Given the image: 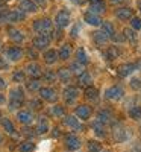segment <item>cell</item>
<instances>
[{
    "label": "cell",
    "mask_w": 141,
    "mask_h": 152,
    "mask_svg": "<svg viewBox=\"0 0 141 152\" xmlns=\"http://www.w3.org/2000/svg\"><path fill=\"white\" fill-rule=\"evenodd\" d=\"M23 99H24V94H23V90L20 87H15L9 91V108L11 110H15L18 108L21 104H23Z\"/></svg>",
    "instance_id": "6da1fadb"
},
{
    "label": "cell",
    "mask_w": 141,
    "mask_h": 152,
    "mask_svg": "<svg viewBox=\"0 0 141 152\" xmlns=\"http://www.w3.org/2000/svg\"><path fill=\"white\" fill-rule=\"evenodd\" d=\"M124 96V91L123 88L118 87V85H112V87H108L105 90V97L109 99V100H114V102H117V100L123 99Z\"/></svg>",
    "instance_id": "7a4b0ae2"
},
{
    "label": "cell",
    "mask_w": 141,
    "mask_h": 152,
    "mask_svg": "<svg viewBox=\"0 0 141 152\" xmlns=\"http://www.w3.org/2000/svg\"><path fill=\"white\" fill-rule=\"evenodd\" d=\"M65 146L68 151H78L82 146V140L76 134H70L65 137Z\"/></svg>",
    "instance_id": "3957f363"
},
{
    "label": "cell",
    "mask_w": 141,
    "mask_h": 152,
    "mask_svg": "<svg viewBox=\"0 0 141 152\" xmlns=\"http://www.w3.org/2000/svg\"><path fill=\"white\" fill-rule=\"evenodd\" d=\"M21 56H23V50L20 47H9L6 52H5V59H8L11 62L20 61Z\"/></svg>",
    "instance_id": "277c9868"
},
{
    "label": "cell",
    "mask_w": 141,
    "mask_h": 152,
    "mask_svg": "<svg viewBox=\"0 0 141 152\" xmlns=\"http://www.w3.org/2000/svg\"><path fill=\"white\" fill-rule=\"evenodd\" d=\"M40 96H41V99L47 100V102H56V99H58L56 91L53 90V88H50V87L40 88Z\"/></svg>",
    "instance_id": "5b68a950"
},
{
    "label": "cell",
    "mask_w": 141,
    "mask_h": 152,
    "mask_svg": "<svg viewBox=\"0 0 141 152\" xmlns=\"http://www.w3.org/2000/svg\"><path fill=\"white\" fill-rule=\"evenodd\" d=\"M64 125L70 128L71 131H81L82 129V123H81V119H78L76 116H67L64 119Z\"/></svg>",
    "instance_id": "8992f818"
},
{
    "label": "cell",
    "mask_w": 141,
    "mask_h": 152,
    "mask_svg": "<svg viewBox=\"0 0 141 152\" xmlns=\"http://www.w3.org/2000/svg\"><path fill=\"white\" fill-rule=\"evenodd\" d=\"M50 28H52V21L49 18L36 20L33 23V31H36L38 34H46V31H50Z\"/></svg>",
    "instance_id": "52a82bcc"
},
{
    "label": "cell",
    "mask_w": 141,
    "mask_h": 152,
    "mask_svg": "<svg viewBox=\"0 0 141 152\" xmlns=\"http://www.w3.org/2000/svg\"><path fill=\"white\" fill-rule=\"evenodd\" d=\"M91 108H89L88 105H79L78 108L74 110V116L81 119V120H88L89 117H91Z\"/></svg>",
    "instance_id": "ba28073f"
},
{
    "label": "cell",
    "mask_w": 141,
    "mask_h": 152,
    "mask_svg": "<svg viewBox=\"0 0 141 152\" xmlns=\"http://www.w3.org/2000/svg\"><path fill=\"white\" fill-rule=\"evenodd\" d=\"M112 135H114V140L118 142V143H123L126 138H127L126 129L123 128L121 125H114V128H112Z\"/></svg>",
    "instance_id": "9c48e42d"
},
{
    "label": "cell",
    "mask_w": 141,
    "mask_h": 152,
    "mask_svg": "<svg viewBox=\"0 0 141 152\" xmlns=\"http://www.w3.org/2000/svg\"><path fill=\"white\" fill-rule=\"evenodd\" d=\"M55 23L58 24L59 28H65L70 24V14L67 11H59L56 17H55Z\"/></svg>",
    "instance_id": "30bf717a"
},
{
    "label": "cell",
    "mask_w": 141,
    "mask_h": 152,
    "mask_svg": "<svg viewBox=\"0 0 141 152\" xmlns=\"http://www.w3.org/2000/svg\"><path fill=\"white\" fill-rule=\"evenodd\" d=\"M49 44H50V38L47 37V34H40L33 40V46L36 49H46Z\"/></svg>",
    "instance_id": "8fae6325"
},
{
    "label": "cell",
    "mask_w": 141,
    "mask_h": 152,
    "mask_svg": "<svg viewBox=\"0 0 141 152\" xmlns=\"http://www.w3.org/2000/svg\"><path fill=\"white\" fill-rule=\"evenodd\" d=\"M91 128H93V132L97 135V137H100V138H105L106 137V131H105V123H102L99 119H96L94 122H93V125H91Z\"/></svg>",
    "instance_id": "7c38bea8"
},
{
    "label": "cell",
    "mask_w": 141,
    "mask_h": 152,
    "mask_svg": "<svg viewBox=\"0 0 141 152\" xmlns=\"http://www.w3.org/2000/svg\"><path fill=\"white\" fill-rule=\"evenodd\" d=\"M17 119L23 125H31L33 122V116H32L31 111H18L17 113Z\"/></svg>",
    "instance_id": "4fadbf2b"
},
{
    "label": "cell",
    "mask_w": 141,
    "mask_h": 152,
    "mask_svg": "<svg viewBox=\"0 0 141 152\" xmlns=\"http://www.w3.org/2000/svg\"><path fill=\"white\" fill-rule=\"evenodd\" d=\"M50 129V125H49V120L46 117H40L38 119V123H36V134H46L49 132Z\"/></svg>",
    "instance_id": "5bb4252c"
},
{
    "label": "cell",
    "mask_w": 141,
    "mask_h": 152,
    "mask_svg": "<svg viewBox=\"0 0 141 152\" xmlns=\"http://www.w3.org/2000/svg\"><path fill=\"white\" fill-rule=\"evenodd\" d=\"M78 96H79V91L76 90V88H73V87H70V88H67L65 91H64V97H65V100L68 104H73L76 99H78Z\"/></svg>",
    "instance_id": "9a60e30c"
},
{
    "label": "cell",
    "mask_w": 141,
    "mask_h": 152,
    "mask_svg": "<svg viewBox=\"0 0 141 152\" xmlns=\"http://www.w3.org/2000/svg\"><path fill=\"white\" fill-rule=\"evenodd\" d=\"M23 18H24V11H21V9L11 11L8 14V21H11V23H17V21L23 20Z\"/></svg>",
    "instance_id": "2e32d148"
},
{
    "label": "cell",
    "mask_w": 141,
    "mask_h": 152,
    "mask_svg": "<svg viewBox=\"0 0 141 152\" xmlns=\"http://www.w3.org/2000/svg\"><path fill=\"white\" fill-rule=\"evenodd\" d=\"M20 9L24 11V12H36V5L33 0H23L21 5H20Z\"/></svg>",
    "instance_id": "e0dca14e"
},
{
    "label": "cell",
    "mask_w": 141,
    "mask_h": 152,
    "mask_svg": "<svg viewBox=\"0 0 141 152\" xmlns=\"http://www.w3.org/2000/svg\"><path fill=\"white\" fill-rule=\"evenodd\" d=\"M85 21L88 24H91V26H100L102 24V20L99 18V15L93 14V12H86L85 14Z\"/></svg>",
    "instance_id": "ac0fdd59"
},
{
    "label": "cell",
    "mask_w": 141,
    "mask_h": 152,
    "mask_svg": "<svg viewBox=\"0 0 141 152\" xmlns=\"http://www.w3.org/2000/svg\"><path fill=\"white\" fill-rule=\"evenodd\" d=\"M135 69H137V66H135V64H124V66H121V67L118 69V73H120V76L126 78V76L132 75V73L135 72Z\"/></svg>",
    "instance_id": "d6986e66"
},
{
    "label": "cell",
    "mask_w": 141,
    "mask_h": 152,
    "mask_svg": "<svg viewBox=\"0 0 141 152\" xmlns=\"http://www.w3.org/2000/svg\"><path fill=\"white\" fill-rule=\"evenodd\" d=\"M97 119L102 122V123H108V122H111V119H112V114H111V111L109 110H102V111H99V114H97Z\"/></svg>",
    "instance_id": "ffe728a7"
},
{
    "label": "cell",
    "mask_w": 141,
    "mask_h": 152,
    "mask_svg": "<svg viewBox=\"0 0 141 152\" xmlns=\"http://www.w3.org/2000/svg\"><path fill=\"white\" fill-rule=\"evenodd\" d=\"M2 126H3V129L8 132V134H11V135H14L15 134V126H14V123H12L9 119H2Z\"/></svg>",
    "instance_id": "44dd1931"
},
{
    "label": "cell",
    "mask_w": 141,
    "mask_h": 152,
    "mask_svg": "<svg viewBox=\"0 0 141 152\" xmlns=\"http://www.w3.org/2000/svg\"><path fill=\"white\" fill-rule=\"evenodd\" d=\"M9 38L12 41H15V43H21L24 40V35H23V32H20L17 29H11L9 31Z\"/></svg>",
    "instance_id": "7402d4cb"
},
{
    "label": "cell",
    "mask_w": 141,
    "mask_h": 152,
    "mask_svg": "<svg viewBox=\"0 0 141 152\" xmlns=\"http://www.w3.org/2000/svg\"><path fill=\"white\" fill-rule=\"evenodd\" d=\"M115 15H117L120 20H129L132 17V11L129 8H121V9L117 11V14H115Z\"/></svg>",
    "instance_id": "603a6c76"
},
{
    "label": "cell",
    "mask_w": 141,
    "mask_h": 152,
    "mask_svg": "<svg viewBox=\"0 0 141 152\" xmlns=\"http://www.w3.org/2000/svg\"><path fill=\"white\" fill-rule=\"evenodd\" d=\"M58 55H59V58H61V59H68V58H70V55H71V47H70L68 44H64V46L59 49Z\"/></svg>",
    "instance_id": "cb8c5ba5"
},
{
    "label": "cell",
    "mask_w": 141,
    "mask_h": 152,
    "mask_svg": "<svg viewBox=\"0 0 141 152\" xmlns=\"http://www.w3.org/2000/svg\"><path fill=\"white\" fill-rule=\"evenodd\" d=\"M58 52H55V50H47V52L44 53V59L47 64H53V62L58 59Z\"/></svg>",
    "instance_id": "d4e9b609"
},
{
    "label": "cell",
    "mask_w": 141,
    "mask_h": 152,
    "mask_svg": "<svg viewBox=\"0 0 141 152\" xmlns=\"http://www.w3.org/2000/svg\"><path fill=\"white\" fill-rule=\"evenodd\" d=\"M26 72H28V75H31V76H38V75L41 73L40 66L35 64V62H31V64L26 67Z\"/></svg>",
    "instance_id": "484cf974"
},
{
    "label": "cell",
    "mask_w": 141,
    "mask_h": 152,
    "mask_svg": "<svg viewBox=\"0 0 141 152\" xmlns=\"http://www.w3.org/2000/svg\"><path fill=\"white\" fill-rule=\"evenodd\" d=\"M129 116L134 120H141V107H132L129 110Z\"/></svg>",
    "instance_id": "4316f807"
},
{
    "label": "cell",
    "mask_w": 141,
    "mask_h": 152,
    "mask_svg": "<svg viewBox=\"0 0 141 152\" xmlns=\"http://www.w3.org/2000/svg\"><path fill=\"white\" fill-rule=\"evenodd\" d=\"M94 41H96L97 44H106L108 35H106L105 32H97V34H94Z\"/></svg>",
    "instance_id": "83f0119b"
},
{
    "label": "cell",
    "mask_w": 141,
    "mask_h": 152,
    "mask_svg": "<svg viewBox=\"0 0 141 152\" xmlns=\"http://www.w3.org/2000/svg\"><path fill=\"white\" fill-rule=\"evenodd\" d=\"M70 70H67V69H61L59 72H58V78L62 81V82H68L70 81Z\"/></svg>",
    "instance_id": "f1b7e54d"
},
{
    "label": "cell",
    "mask_w": 141,
    "mask_h": 152,
    "mask_svg": "<svg viewBox=\"0 0 141 152\" xmlns=\"http://www.w3.org/2000/svg\"><path fill=\"white\" fill-rule=\"evenodd\" d=\"M103 11H105V6L100 2H96L94 5H91V8H89V12H93V14H102Z\"/></svg>",
    "instance_id": "f546056e"
},
{
    "label": "cell",
    "mask_w": 141,
    "mask_h": 152,
    "mask_svg": "<svg viewBox=\"0 0 141 152\" xmlns=\"http://www.w3.org/2000/svg\"><path fill=\"white\" fill-rule=\"evenodd\" d=\"M50 111H52V114L55 117H64L65 116V111H64V108L59 107V105H53L52 108H50Z\"/></svg>",
    "instance_id": "4dcf8cb0"
},
{
    "label": "cell",
    "mask_w": 141,
    "mask_h": 152,
    "mask_svg": "<svg viewBox=\"0 0 141 152\" xmlns=\"http://www.w3.org/2000/svg\"><path fill=\"white\" fill-rule=\"evenodd\" d=\"M33 151V143L32 142H23L18 146V152H32Z\"/></svg>",
    "instance_id": "1f68e13d"
},
{
    "label": "cell",
    "mask_w": 141,
    "mask_h": 152,
    "mask_svg": "<svg viewBox=\"0 0 141 152\" xmlns=\"http://www.w3.org/2000/svg\"><path fill=\"white\" fill-rule=\"evenodd\" d=\"M102 26H103V32L108 35V37H112L115 32H114V26H112V24L109 23V21H106V23H103V24H102Z\"/></svg>",
    "instance_id": "d6a6232c"
},
{
    "label": "cell",
    "mask_w": 141,
    "mask_h": 152,
    "mask_svg": "<svg viewBox=\"0 0 141 152\" xmlns=\"http://www.w3.org/2000/svg\"><path fill=\"white\" fill-rule=\"evenodd\" d=\"M88 151L89 152H102V146L97 142H89L88 143Z\"/></svg>",
    "instance_id": "836d02e7"
},
{
    "label": "cell",
    "mask_w": 141,
    "mask_h": 152,
    "mask_svg": "<svg viewBox=\"0 0 141 152\" xmlns=\"http://www.w3.org/2000/svg\"><path fill=\"white\" fill-rule=\"evenodd\" d=\"M79 81H81V84L88 85L89 82H91V76H89L86 72H84V73H81V76H79Z\"/></svg>",
    "instance_id": "e575fe53"
},
{
    "label": "cell",
    "mask_w": 141,
    "mask_h": 152,
    "mask_svg": "<svg viewBox=\"0 0 141 152\" xmlns=\"http://www.w3.org/2000/svg\"><path fill=\"white\" fill-rule=\"evenodd\" d=\"M78 61L81 62V64H86V53H85V50L84 49H79L78 50Z\"/></svg>",
    "instance_id": "d590c367"
},
{
    "label": "cell",
    "mask_w": 141,
    "mask_h": 152,
    "mask_svg": "<svg viewBox=\"0 0 141 152\" xmlns=\"http://www.w3.org/2000/svg\"><path fill=\"white\" fill-rule=\"evenodd\" d=\"M73 72H76V73H84V64H81V62L78 61V62H74V64H71V67H70Z\"/></svg>",
    "instance_id": "8d00e7d4"
},
{
    "label": "cell",
    "mask_w": 141,
    "mask_h": 152,
    "mask_svg": "<svg viewBox=\"0 0 141 152\" xmlns=\"http://www.w3.org/2000/svg\"><path fill=\"white\" fill-rule=\"evenodd\" d=\"M12 79H14L15 82H23V79H24V73H23V72H15L14 76H12Z\"/></svg>",
    "instance_id": "74e56055"
},
{
    "label": "cell",
    "mask_w": 141,
    "mask_h": 152,
    "mask_svg": "<svg viewBox=\"0 0 141 152\" xmlns=\"http://www.w3.org/2000/svg\"><path fill=\"white\" fill-rule=\"evenodd\" d=\"M28 88H29L31 91H33V90H40V82H38V81H32V82L28 84Z\"/></svg>",
    "instance_id": "f35d334b"
},
{
    "label": "cell",
    "mask_w": 141,
    "mask_h": 152,
    "mask_svg": "<svg viewBox=\"0 0 141 152\" xmlns=\"http://www.w3.org/2000/svg\"><path fill=\"white\" fill-rule=\"evenodd\" d=\"M86 97H89V99H97V90L94 88H88L86 90Z\"/></svg>",
    "instance_id": "ab89813d"
},
{
    "label": "cell",
    "mask_w": 141,
    "mask_h": 152,
    "mask_svg": "<svg viewBox=\"0 0 141 152\" xmlns=\"http://www.w3.org/2000/svg\"><path fill=\"white\" fill-rule=\"evenodd\" d=\"M132 28L134 29H141V20L140 18H137V17L132 18Z\"/></svg>",
    "instance_id": "60d3db41"
},
{
    "label": "cell",
    "mask_w": 141,
    "mask_h": 152,
    "mask_svg": "<svg viewBox=\"0 0 141 152\" xmlns=\"http://www.w3.org/2000/svg\"><path fill=\"white\" fill-rule=\"evenodd\" d=\"M124 32H126V37H127V38H129V40H132V41H135V35H134V31H131V29H126Z\"/></svg>",
    "instance_id": "b9f144b4"
},
{
    "label": "cell",
    "mask_w": 141,
    "mask_h": 152,
    "mask_svg": "<svg viewBox=\"0 0 141 152\" xmlns=\"http://www.w3.org/2000/svg\"><path fill=\"white\" fill-rule=\"evenodd\" d=\"M32 105H33V108H40V102L38 100H32Z\"/></svg>",
    "instance_id": "7bdbcfd3"
},
{
    "label": "cell",
    "mask_w": 141,
    "mask_h": 152,
    "mask_svg": "<svg viewBox=\"0 0 141 152\" xmlns=\"http://www.w3.org/2000/svg\"><path fill=\"white\" fill-rule=\"evenodd\" d=\"M2 104H5V96L0 93V105H2Z\"/></svg>",
    "instance_id": "ee69618b"
},
{
    "label": "cell",
    "mask_w": 141,
    "mask_h": 152,
    "mask_svg": "<svg viewBox=\"0 0 141 152\" xmlns=\"http://www.w3.org/2000/svg\"><path fill=\"white\" fill-rule=\"evenodd\" d=\"M3 82H5L3 79H0V88H5L6 87V84H3Z\"/></svg>",
    "instance_id": "f6af8a7d"
},
{
    "label": "cell",
    "mask_w": 141,
    "mask_h": 152,
    "mask_svg": "<svg viewBox=\"0 0 141 152\" xmlns=\"http://www.w3.org/2000/svg\"><path fill=\"white\" fill-rule=\"evenodd\" d=\"M33 2H36V3H40V5H43V3H46V0H33Z\"/></svg>",
    "instance_id": "bcb514c9"
},
{
    "label": "cell",
    "mask_w": 141,
    "mask_h": 152,
    "mask_svg": "<svg viewBox=\"0 0 141 152\" xmlns=\"http://www.w3.org/2000/svg\"><path fill=\"white\" fill-rule=\"evenodd\" d=\"M123 0H111V3H121Z\"/></svg>",
    "instance_id": "7dc6e473"
},
{
    "label": "cell",
    "mask_w": 141,
    "mask_h": 152,
    "mask_svg": "<svg viewBox=\"0 0 141 152\" xmlns=\"http://www.w3.org/2000/svg\"><path fill=\"white\" fill-rule=\"evenodd\" d=\"M2 142H3V137H2V134H0V145H2Z\"/></svg>",
    "instance_id": "c3c4849f"
},
{
    "label": "cell",
    "mask_w": 141,
    "mask_h": 152,
    "mask_svg": "<svg viewBox=\"0 0 141 152\" xmlns=\"http://www.w3.org/2000/svg\"><path fill=\"white\" fill-rule=\"evenodd\" d=\"M138 6H140V11H141V0H140V2H138Z\"/></svg>",
    "instance_id": "681fc988"
},
{
    "label": "cell",
    "mask_w": 141,
    "mask_h": 152,
    "mask_svg": "<svg viewBox=\"0 0 141 152\" xmlns=\"http://www.w3.org/2000/svg\"><path fill=\"white\" fill-rule=\"evenodd\" d=\"M93 2H99V0H93Z\"/></svg>",
    "instance_id": "f907efd6"
},
{
    "label": "cell",
    "mask_w": 141,
    "mask_h": 152,
    "mask_svg": "<svg viewBox=\"0 0 141 152\" xmlns=\"http://www.w3.org/2000/svg\"><path fill=\"white\" fill-rule=\"evenodd\" d=\"M0 47H2V43H0Z\"/></svg>",
    "instance_id": "816d5d0a"
},
{
    "label": "cell",
    "mask_w": 141,
    "mask_h": 152,
    "mask_svg": "<svg viewBox=\"0 0 141 152\" xmlns=\"http://www.w3.org/2000/svg\"><path fill=\"white\" fill-rule=\"evenodd\" d=\"M105 152H109V151H105Z\"/></svg>",
    "instance_id": "f5cc1de1"
},
{
    "label": "cell",
    "mask_w": 141,
    "mask_h": 152,
    "mask_svg": "<svg viewBox=\"0 0 141 152\" xmlns=\"http://www.w3.org/2000/svg\"><path fill=\"white\" fill-rule=\"evenodd\" d=\"M0 6H2V3H0Z\"/></svg>",
    "instance_id": "db71d44e"
},
{
    "label": "cell",
    "mask_w": 141,
    "mask_h": 152,
    "mask_svg": "<svg viewBox=\"0 0 141 152\" xmlns=\"http://www.w3.org/2000/svg\"><path fill=\"white\" fill-rule=\"evenodd\" d=\"M140 31H141V29H140Z\"/></svg>",
    "instance_id": "11a10c76"
}]
</instances>
